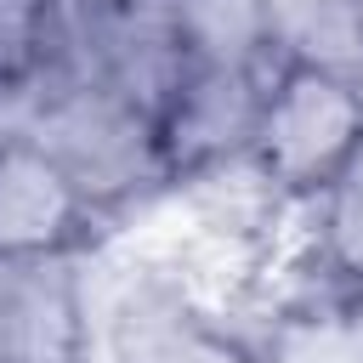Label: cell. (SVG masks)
Returning a JSON list of instances; mask_svg holds the SVG:
<instances>
[{
  "mask_svg": "<svg viewBox=\"0 0 363 363\" xmlns=\"http://www.w3.org/2000/svg\"><path fill=\"white\" fill-rule=\"evenodd\" d=\"M363 159V74L312 57H272L244 164L295 210L318 204Z\"/></svg>",
  "mask_w": 363,
  "mask_h": 363,
  "instance_id": "obj_1",
  "label": "cell"
},
{
  "mask_svg": "<svg viewBox=\"0 0 363 363\" xmlns=\"http://www.w3.org/2000/svg\"><path fill=\"white\" fill-rule=\"evenodd\" d=\"M108 233L113 210L85 187L57 142L34 119L0 125V267L85 261L108 244Z\"/></svg>",
  "mask_w": 363,
  "mask_h": 363,
  "instance_id": "obj_2",
  "label": "cell"
},
{
  "mask_svg": "<svg viewBox=\"0 0 363 363\" xmlns=\"http://www.w3.org/2000/svg\"><path fill=\"white\" fill-rule=\"evenodd\" d=\"M68 0H0V102H34L62 62Z\"/></svg>",
  "mask_w": 363,
  "mask_h": 363,
  "instance_id": "obj_3",
  "label": "cell"
}]
</instances>
